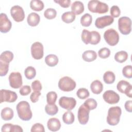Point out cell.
Masks as SVG:
<instances>
[{
    "mask_svg": "<svg viewBox=\"0 0 132 132\" xmlns=\"http://www.w3.org/2000/svg\"><path fill=\"white\" fill-rule=\"evenodd\" d=\"M16 109L19 118L25 121L30 120L32 116L29 104L25 101L20 102L16 106Z\"/></svg>",
    "mask_w": 132,
    "mask_h": 132,
    "instance_id": "obj_1",
    "label": "cell"
},
{
    "mask_svg": "<svg viewBox=\"0 0 132 132\" xmlns=\"http://www.w3.org/2000/svg\"><path fill=\"white\" fill-rule=\"evenodd\" d=\"M121 113L122 110L119 106L110 107L108 109L107 116V123L111 126L117 125L120 122Z\"/></svg>",
    "mask_w": 132,
    "mask_h": 132,
    "instance_id": "obj_2",
    "label": "cell"
},
{
    "mask_svg": "<svg viewBox=\"0 0 132 132\" xmlns=\"http://www.w3.org/2000/svg\"><path fill=\"white\" fill-rule=\"evenodd\" d=\"M88 8L93 13L103 14L108 11L109 7L107 4L97 0H91L88 2Z\"/></svg>",
    "mask_w": 132,
    "mask_h": 132,
    "instance_id": "obj_3",
    "label": "cell"
},
{
    "mask_svg": "<svg viewBox=\"0 0 132 132\" xmlns=\"http://www.w3.org/2000/svg\"><path fill=\"white\" fill-rule=\"evenodd\" d=\"M76 86L75 81L69 76H64L61 78L58 82L59 88L64 92H70L73 90Z\"/></svg>",
    "mask_w": 132,
    "mask_h": 132,
    "instance_id": "obj_4",
    "label": "cell"
},
{
    "mask_svg": "<svg viewBox=\"0 0 132 132\" xmlns=\"http://www.w3.org/2000/svg\"><path fill=\"white\" fill-rule=\"evenodd\" d=\"M131 25V19L127 16H122L118 20V29L123 35H127L130 34Z\"/></svg>",
    "mask_w": 132,
    "mask_h": 132,
    "instance_id": "obj_5",
    "label": "cell"
},
{
    "mask_svg": "<svg viewBox=\"0 0 132 132\" xmlns=\"http://www.w3.org/2000/svg\"><path fill=\"white\" fill-rule=\"evenodd\" d=\"M104 38L109 45L114 46L119 42V35L116 30L113 28H109L105 31Z\"/></svg>",
    "mask_w": 132,
    "mask_h": 132,
    "instance_id": "obj_6",
    "label": "cell"
},
{
    "mask_svg": "<svg viewBox=\"0 0 132 132\" xmlns=\"http://www.w3.org/2000/svg\"><path fill=\"white\" fill-rule=\"evenodd\" d=\"M9 81L10 87L14 89L20 88L22 84V77L19 72H13L10 73L9 76Z\"/></svg>",
    "mask_w": 132,
    "mask_h": 132,
    "instance_id": "obj_7",
    "label": "cell"
},
{
    "mask_svg": "<svg viewBox=\"0 0 132 132\" xmlns=\"http://www.w3.org/2000/svg\"><path fill=\"white\" fill-rule=\"evenodd\" d=\"M43 44L39 42H34L31 46V54L32 57L36 60L42 58L44 55Z\"/></svg>",
    "mask_w": 132,
    "mask_h": 132,
    "instance_id": "obj_8",
    "label": "cell"
},
{
    "mask_svg": "<svg viewBox=\"0 0 132 132\" xmlns=\"http://www.w3.org/2000/svg\"><path fill=\"white\" fill-rule=\"evenodd\" d=\"M10 14L13 19L16 22H20L25 18V12L22 7L14 5L10 9Z\"/></svg>",
    "mask_w": 132,
    "mask_h": 132,
    "instance_id": "obj_9",
    "label": "cell"
},
{
    "mask_svg": "<svg viewBox=\"0 0 132 132\" xmlns=\"http://www.w3.org/2000/svg\"><path fill=\"white\" fill-rule=\"evenodd\" d=\"M90 110L84 104H82L78 108L77 118L79 123L81 125L86 124L89 119Z\"/></svg>",
    "mask_w": 132,
    "mask_h": 132,
    "instance_id": "obj_10",
    "label": "cell"
},
{
    "mask_svg": "<svg viewBox=\"0 0 132 132\" xmlns=\"http://www.w3.org/2000/svg\"><path fill=\"white\" fill-rule=\"evenodd\" d=\"M18 98L17 94L9 90H1V103L6 102L9 103L14 102Z\"/></svg>",
    "mask_w": 132,
    "mask_h": 132,
    "instance_id": "obj_11",
    "label": "cell"
},
{
    "mask_svg": "<svg viewBox=\"0 0 132 132\" xmlns=\"http://www.w3.org/2000/svg\"><path fill=\"white\" fill-rule=\"evenodd\" d=\"M59 105L63 109L71 110L75 107L76 101L72 97L62 96L59 100Z\"/></svg>",
    "mask_w": 132,
    "mask_h": 132,
    "instance_id": "obj_12",
    "label": "cell"
},
{
    "mask_svg": "<svg viewBox=\"0 0 132 132\" xmlns=\"http://www.w3.org/2000/svg\"><path fill=\"white\" fill-rule=\"evenodd\" d=\"M103 97L104 100L109 104H117L120 98L119 95L113 90L106 91L103 95Z\"/></svg>",
    "mask_w": 132,
    "mask_h": 132,
    "instance_id": "obj_13",
    "label": "cell"
},
{
    "mask_svg": "<svg viewBox=\"0 0 132 132\" xmlns=\"http://www.w3.org/2000/svg\"><path fill=\"white\" fill-rule=\"evenodd\" d=\"M114 21V19L111 15H104L97 18L95 21V26L99 29L103 28L111 25Z\"/></svg>",
    "mask_w": 132,
    "mask_h": 132,
    "instance_id": "obj_14",
    "label": "cell"
},
{
    "mask_svg": "<svg viewBox=\"0 0 132 132\" xmlns=\"http://www.w3.org/2000/svg\"><path fill=\"white\" fill-rule=\"evenodd\" d=\"M117 88L118 90L122 93H125L127 96L131 97L132 86L131 84L128 81L121 80L118 82Z\"/></svg>",
    "mask_w": 132,
    "mask_h": 132,
    "instance_id": "obj_15",
    "label": "cell"
},
{
    "mask_svg": "<svg viewBox=\"0 0 132 132\" xmlns=\"http://www.w3.org/2000/svg\"><path fill=\"white\" fill-rule=\"evenodd\" d=\"M12 23L8 18L7 15L4 13L0 14V31L3 33H6L10 31Z\"/></svg>",
    "mask_w": 132,
    "mask_h": 132,
    "instance_id": "obj_16",
    "label": "cell"
},
{
    "mask_svg": "<svg viewBox=\"0 0 132 132\" xmlns=\"http://www.w3.org/2000/svg\"><path fill=\"white\" fill-rule=\"evenodd\" d=\"M48 129L52 131H56L60 129L61 123L58 119L56 118H50L47 123Z\"/></svg>",
    "mask_w": 132,
    "mask_h": 132,
    "instance_id": "obj_17",
    "label": "cell"
},
{
    "mask_svg": "<svg viewBox=\"0 0 132 132\" xmlns=\"http://www.w3.org/2000/svg\"><path fill=\"white\" fill-rule=\"evenodd\" d=\"M40 21V15L35 12H31L28 15L27 21L28 24L32 27L36 26L38 25Z\"/></svg>",
    "mask_w": 132,
    "mask_h": 132,
    "instance_id": "obj_18",
    "label": "cell"
},
{
    "mask_svg": "<svg viewBox=\"0 0 132 132\" xmlns=\"http://www.w3.org/2000/svg\"><path fill=\"white\" fill-rule=\"evenodd\" d=\"M71 10L75 15H79L84 11V4L80 1H75L71 5Z\"/></svg>",
    "mask_w": 132,
    "mask_h": 132,
    "instance_id": "obj_19",
    "label": "cell"
},
{
    "mask_svg": "<svg viewBox=\"0 0 132 132\" xmlns=\"http://www.w3.org/2000/svg\"><path fill=\"white\" fill-rule=\"evenodd\" d=\"M90 89L92 93L95 94H100L103 90V85L99 80L93 81L90 85Z\"/></svg>",
    "mask_w": 132,
    "mask_h": 132,
    "instance_id": "obj_20",
    "label": "cell"
},
{
    "mask_svg": "<svg viewBox=\"0 0 132 132\" xmlns=\"http://www.w3.org/2000/svg\"><path fill=\"white\" fill-rule=\"evenodd\" d=\"M97 58L96 53L93 50H87L85 51L82 54V59L87 62H91L95 60Z\"/></svg>",
    "mask_w": 132,
    "mask_h": 132,
    "instance_id": "obj_21",
    "label": "cell"
},
{
    "mask_svg": "<svg viewBox=\"0 0 132 132\" xmlns=\"http://www.w3.org/2000/svg\"><path fill=\"white\" fill-rule=\"evenodd\" d=\"M13 110L9 107H5L3 108L1 113L2 118L5 121L11 120L13 117Z\"/></svg>",
    "mask_w": 132,
    "mask_h": 132,
    "instance_id": "obj_22",
    "label": "cell"
},
{
    "mask_svg": "<svg viewBox=\"0 0 132 132\" xmlns=\"http://www.w3.org/2000/svg\"><path fill=\"white\" fill-rule=\"evenodd\" d=\"M58 58L54 54H50L45 58V62L46 64L51 67H55L58 63Z\"/></svg>",
    "mask_w": 132,
    "mask_h": 132,
    "instance_id": "obj_23",
    "label": "cell"
},
{
    "mask_svg": "<svg viewBox=\"0 0 132 132\" xmlns=\"http://www.w3.org/2000/svg\"><path fill=\"white\" fill-rule=\"evenodd\" d=\"M30 8L36 11H40L44 8V3L40 0H31L30 2Z\"/></svg>",
    "mask_w": 132,
    "mask_h": 132,
    "instance_id": "obj_24",
    "label": "cell"
},
{
    "mask_svg": "<svg viewBox=\"0 0 132 132\" xmlns=\"http://www.w3.org/2000/svg\"><path fill=\"white\" fill-rule=\"evenodd\" d=\"M75 14L72 11L65 12L61 16L62 21L66 23H71L73 22L75 20Z\"/></svg>",
    "mask_w": 132,
    "mask_h": 132,
    "instance_id": "obj_25",
    "label": "cell"
},
{
    "mask_svg": "<svg viewBox=\"0 0 132 132\" xmlns=\"http://www.w3.org/2000/svg\"><path fill=\"white\" fill-rule=\"evenodd\" d=\"M128 57V55L126 51H121L115 54L114 59L119 63H123L127 59Z\"/></svg>",
    "mask_w": 132,
    "mask_h": 132,
    "instance_id": "obj_26",
    "label": "cell"
},
{
    "mask_svg": "<svg viewBox=\"0 0 132 132\" xmlns=\"http://www.w3.org/2000/svg\"><path fill=\"white\" fill-rule=\"evenodd\" d=\"M63 122L66 124H72L75 120V117L73 113L70 110L64 112L62 116Z\"/></svg>",
    "mask_w": 132,
    "mask_h": 132,
    "instance_id": "obj_27",
    "label": "cell"
},
{
    "mask_svg": "<svg viewBox=\"0 0 132 132\" xmlns=\"http://www.w3.org/2000/svg\"><path fill=\"white\" fill-rule=\"evenodd\" d=\"M13 58V54L9 51L3 52L0 55V60L9 63Z\"/></svg>",
    "mask_w": 132,
    "mask_h": 132,
    "instance_id": "obj_28",
    "label": "cell"
},
{
    "mask_svg": "<svg viewBox=\"0 0 132 132\" xmlns=\"http://www.w3.org/2000/svg\"><path fill=\"white\" fill-rule=\"evenodd\" d=\"M115 79V75L112 71H106L103 75V80L106 84H111L114 82Z\"/></svg>",
    "mask_w": 132,
    "mask_h": 132,
    "instance_id": "obj_29",
    "label": "cell"
},
{
    "mask_svg": "<svg viewBox=\"0 0 132 132\" xmlns=\"http://www.w3.org/2000/svg\"><path fill=\"white\" fill-rule=\"evenodd\" d=\"M90 38L89 43L92 45H96L98 44L101 40V35L96 31H90Z\"/></svg>",
    "mask_w": 132,
    "mask_h": 132,
    "instance_id": "obj_30",
    "label": "cell"
},
{
    "mask_svg": "<svg viewBox=\"0 0 132 132\" xmlns=\"http://www.w3.org/2000/svg\"><path fill=\"white\" fill-rule=\"evenodd\" d=\"M92 22V15L89 13H86L84 14L80 18V23L84 27L89 26Z\"/></svg>",
    "mask_w": 132,
    "mask_h": 132,
    "instance_id": "obj_31",
    "label": "cell"
},
{
    "mask_svg": "<svg viewBox=\"0 0 132 132\" xmlns=\"http://www.w3.org/2000/svg\"><path fill=\"white\" fill-rule=\"evenodd\" d=\"M45 112L50 116H54L57 113L58 111V108L56 104L50 105L47 104L45 106Z\"/></svg>",
    "mask_w": 132,
    "mask_h": 132,
    "instance_id": "obj_32",
    "label": "cell"
},
{
    "mask_svg": "<svg viewBox=\"0 0 132 132\" xmlns=\"http://www.w3.org/2000/svg\"><path fill=\"white\" fill-rule=\"evenodd\" d=\"M24 74L26 78L28 79H32L36 75V71L35 68L31 66L27 67L24 71Z\"/></svg>",
    "mask_w": 132,
    "mask_h": 132,
    "instance_id": "obj_33",
    "label": "cell"
},
{
    "mask_svg": "<svg viewBox=\"0 0 132 132\" xmlns=\"http://www.w3.org/2000/svg\"><path fill=\"white\" fill-rule=\"evenodd\" d=\"M84 105L90 110L95 109L97 107V103L95 100L93 98L87 99L84 103Z\"/></svg>",
    "mask_w": 132,
    "mask_h": 132,
    "instance_id": "obj_34",
    "label": "cell"
},
{
    "mask_svg": "<svg viewBox=\"0 0 132 132\" xmlns=\"http://www.w3.org/2000/svg\"><path fill=\"white\" fill-rule=\"evenodd\" d=\"M57 94L54 91L48 92L46 94V101L50 105L54 104L57 100Z\"/></svg>",
    "mask_w": 132,
    "mask_h": 132,
    "instance_id": "obj_35",
    "label": "cell"
},
{
    "mask_svg": "<svg viewBox=\"0 0 132 132\" xmlns=\"http://www.w3.org/2000/svg\"><path fill=\"white\" fill-rule=\"evenodd\" d=\"M76 95L79 98L84 100L88 97L90 95V93L88 89L85 88H81L77 91Z\"/></svg>",
    "mask_w": 132,
    "mask_h": 132,
    "instance_id": "obj_36",
    "label": "cell"
},
{
    "mask_svg": "<svg viewBox=\"0 0 132 132\" xmlns=\"http://www.w3.org/2000/svg\"><path fill=\"white\" fill-rule=\"evenodd\" d=\"M56 15H57V11L54 8H47L44 12V15L45 18L48 20L54 19L56 16Z\"/></svg>",
    "mask_w": 132,
    "mask_h": 132,
    "instance_id": "obj_37",
    "label": "cell"
},
{
    "mask_svg": "<svg viewBox=\"0 0 132 132\" xmlns=\"http://www.w3.org/2000/svg\"><path fill=\"white\" fill-rule=\"evenodd\" d=\"M98 56L102 59H106L109 57L110 51L107 47H103L98 51Z\"/></svg>",
    "mask_w": 132,
    "mask_h": 132,
    "instance_id": "obj_38",
    "label": "cell"
},
{
    "mask_svg": "<svg viewBox=\"0 0 132 132\" xmlns=\"http://www.w3.org/2000/svg\"><path fill=\"white\" fill-rule=\"evenodd\" d=\"M9 70V63L0 60V75L1 76H5Z\"/></svg>",
    "mask_w": 132,
    "mask_h": 132,
    "instance_id": "obj_39",
    "label": "cell"
},
{
    "mask_svg": "<svg viewBox=\"0 0 132 132\" xmlns=\"http://www.w3.org/2000/svg\"><path fill=\"white\" fill-rule=\"evenodd\" d=\"M122 74L123 76L127 78L132 77V67L131 65L125 66L122 69Z\"/></svg>",
    "mask_w": 132,
    "mask_h": 132,
    "instance_id": "obj_40",
    "label": "cell"
},
{
    "mask_svg": "<svg viewBox=\"0 0 132 132\" xmlns=\"http://www.w3.org/2000/svg\"><path fill=\"white\" fill-rule=\"evenodd\" d=\"M91 32L87 29H84L81 33V40L84 43L88 44L89 43Z\"/></svg>",
    "mask_w": 132,
    "mask_h": 132,
    "instance_id": "obj_41",
    "label": "cell"
},
{
    "mask_svg": "<svg viewBox=\"0 0 132 132\" xmlns=\"http://www.w3.org/2000/svg\"><path fill=\"white\" fill-rule=\"evenodd\" d=\"M121 14L119 7L117 5L112 6L110 8V14L112 18H118Z\"/></svg>",
    "mask_w": 132,
    "mask_h": 132,
    "instance_id": "obj_42",
    "label": "cell"
},
{
    "mask_svg": "<svg viewBox=\"0 0 132 132\" xmlns=\"http://www.w3.org/2000/svg\"><path fill=\"white\" fill-rule=\"evenodd\" d=\"M30 131L31 132H35V131H40V132H44L45 129L44 126L39 123H37L34 124L31 128Z\"/></svg>",
    "mask_w": 132,
    "mask_h": 132,
    "instance_id": "obj_43",
    "label": "cell"
},
{
    "mask_svg": "<svg viewBox=\"0 0 132 132\" xmlns=\"http://www.w3.org/2000/svg\"><path fill=\"white\" fill-rule=\"evenodd\" d=\"M30 92H31V88H30V87L28 85H25L22 86L19 90V93L22 96L27 95Z\"/></svg>",
    "mask_w": 132,
    "mask_h": 132,
    "instance_id": "obj_44",
    "label": "cell"
},
{
    "mask_svg": "<svg viewBox=\"0 0 132 132\" xmlns=\"http://www.w3.org/2000/svg\"><path fill=\"white\" fill-rule=\"evenodd\" d=\"M31 88L34 91H40L42 88L40 81L35 80L31 83Z\"/></svg>",
    "mask_w": 132,
    "mask_h": 132,
    "instance_id": "obj_45",
    "label": "cell"
},
{
    "mask_svg": "<svg viewBox=\"0 0 132 132\" xmlns=\"http://www.w3.org/2000/svg\"><path fill=\"white\" fill-rule=\"evenodd\" d=\"M54 2L58 3L61 7L63 8H68L70 6L71 1L70 0H58L54 1Z\"/></svg>",
    "mask_w": 132,
    "mask_h": 132,
    "instance_id": "obj_46",
    "label": "cell"
},
{
    "mask_svg": "<svg viewBox=\"0 0 132 132\" xmlns=\"http://www.w3.org/2000/svg\"><path fill=\"white\" fill-rule=\"evenodd\" d=\"M41 95V93L40 91H34L33 92L30 96V101L32 103H36L39 100V96Z\"/></svg>",
    "mask_w": 132,
    "mask_h": 132,
    "instance_id": "obj_47",
    "label": "cell"
},
{
    "mask_svg": "<svg viewBox=\"0 0 132 132\" xmlns=\"http://www.w3.org/2000/svg\"><path fill=\"white\" fill-rule=\"evenodd\" d=\"M13 124L11 123H6L4 124L2 127V131H12Z\"/></svg>",
    "mask_w": 132,
    "mask_h": 132,
    "instance_id": "obj_48",
    "label": "cell"
},
{
    "mask_svg": "<svg viewBox=\"0 0 132 132\" xmlns=\"http://www.w3.org/2000/svg\"><path fill=\"white\" fill-rule=\"evenodd\" d=\"M126 110L129 112H132V101L131 100L127 101L124 105Z\"/></svg>",
    "mask_w": 132,
    "mask_h": 132,
    "instance_id": "obj_49",
    "label": "cell"
},
{
    "mask_svg": "<svg viewBox=\"0 0 132 132\" xmlns=\"http://www.w3.org/2000/svg\"><path fill=\"white\" fill-rule=\"evenodd\" d=\"M23 131L22 127L18 125H13L11 132H22Z\"/></svg>",
    "mask_w": 132,
    "mask_h": 132,
    "instance_id": "obj_50",
    "label": "cell"
}]
</instances>
